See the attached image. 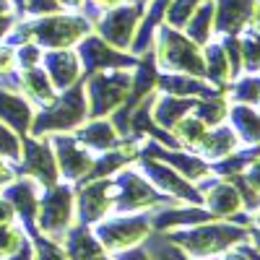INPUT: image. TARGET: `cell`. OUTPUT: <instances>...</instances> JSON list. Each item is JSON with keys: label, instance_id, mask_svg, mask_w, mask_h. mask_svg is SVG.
<instances>
[{"label": "cell", "instance_id": "obj_38", "mask_svg": "<svg viewBox=\"0 0 260 260\" xmlns=\"http://www.w3.org/2000/svg\"><path fill=\"white\" fill-rule=\"evenodd\" d=\"M31 245H34V260H68L62 245L50 240L45 234H31Z\"/></svg>", "mask_w": 260, "mask_h": 260}, {"label": "cell", "instance_id": "obj_47", "mask_svg": "<svg viewBox=\"0 0 260 260\" xmlns=\"http://www.w3.org/2000/svg\"><path fill=\"white\" fill-rule=\"evenodd\" d=\"M3 260H34V245H31V237H26V242L21 245L13 255L3 257Z\"/></svg>", "mask_w": 260, "mask_h": 260}, {"label": "cell", "instance_id": "obj_17", "mask_svg": "<svg viewBox=\"0 0 260 260\" xmlns=\"http://www.w3.org/2000/svg\"><path fill=\"white\" fill-rule=\"evenodd\" d=\"M195 187L201 190V195H203V208L211 211L213 219H232L234 213L245 211L240 192H237L234 182L226 180V177L208 175L206 180L195 182Z\"/></svg>", "mask_w": 260, "mask_h": 260}, {"label": "cell", "instance_id": "obj_19", "mask_svg": "<svg viewBox=\"0 0 260 260\" xmlns=\"http://www.w3.org/2000/svg\"><path fill=\"white\" fill-rule=\"evenodd\" d=\"M213 3H216V16H213L216 37L219 34L240 37L245 29L255 24L257 0H213Z\"/></svg>", "mask_w": 260, "mask_h": 260}, {"label": "cell", "instance_id": "obj_35", "mask_svg": "<svg viewBox=\"0 0 260 260\" xmlns=\"http://www.w3.org/2000/svg\"><path fill=\"white\" fill-rule=\"evenodd\" d=\"M240 52H242V73H260V31L255 26L240 34Z\"/></svg>", "mask_w": 260, "mask_h": 260}, {"label": "cell", "instance_id": "obj_16", "mask_svg": "<svg viewBox=\"0 0 260 260\" xmlns=\"http://www.w3.org/2000/svg\"><path fill=\"white\" fill-rule=\"evenodd\" d=\"M0 195L13 206L16 221L24 226V232L29 237L37 234V208H39L42 187L29 177H13L6 187H0Z\"/></svg>", "mask_w": 260, "mask_h": 260}, {"label": "cell", "instance_id": "obj_13", "mask_svg": "<svg viewBox=\"0 0 260 260\" xmlns=\"http://www.w3.org/2000/svg\"><path fill=\"white\" fill-rule=\"evenodd\" d=\"M143 16V8L141 6H133V3H122L117 8H110L99 16V21L94 24V31L110 42L112 47L117 50H125L130 52V45H133V37H136V29H138V21Z\"/></svg>", "mask_w": 260, "mask_h": 260}, {"label": "cell", "instance_id": "obj_23", "mask_svg": "<svg viewBox=\"0 0 260 260\" xmlns=\"http://www.w3.org/2000/svg\"><path fill=\"white\" fill-rule=\"evenodd\" d=\"M73 138L86 146L91 154H104L110 148H117L122 143V138L117 136L115 125L110 122V117H89L81 127L73 130Z\"/></svg>", "mask_w": 260, "mask_h": 260}, {"label": "cell", "instance_id": "obj_59", "mask_svg": "<svg viewBox=\"0 0 260 260\" xmlns=\"http://www.w3.org/2000/svg\"><path fill=\"white\" fill-rule=\"evenodd\" d=\"M257 110H260V107H257Z\"/></svg>", "mask_w": 260, "mask_h": 260}, {"label": "cell", "instance_id": "obj_21", "mask_svg": "<svg viewBox=\"0 0 260 260\" xmlns=\"http://www.w3.org/2000/svg\"><path fill=\"white\" fill-rule=\"evenodd\" d=\"M34 112H37V107L24 94L0 83V122H6L8 127H13L24 138V136H29Z\"/></svg>", "mask_w": 260, "mask_h": 260}, {"label": "cell", "instance_id": "obj_15", "mask_svg": "<svg viewBox=\"0 0 260 260\" xmlns=\"http://www.w3.org/2000/svg\"><path fill=\"white\" fill-rule=\"evenodd\" d=\"M138 156H151V159H159L164 161L167 167H172L175 172L190 182H201L211 175V164L198 156L195 151H187V148H169L159 141H143L138 146Z\"/></svg>", "mask_w": 260, "mask_h": 260}, {"label": "cell", "instance_id": "obj_8", "mask_svg": "<svg viewBox=\"0 0 260 260\" xmlns=\"http://www.w3.org/2000/svg\"><path fill=\"white\" fill-rule=\"evenodd\" d=\"M89 117H110L130 94V71H96L83 76Z\"/></svg>", "mask_w": 260, "mask_h": 260}, {"label": "cell", "instance_id": "obj_10", "mask_svg": "<svg viewBox=\"0 0 260 260\" xmlns=\"http://www.w3.org/2000/svg\"><path fill=\"white\" fill-rule=\"evenodd\" d=\"M78 60H81V68L83 76L96 73V71H133L138 57L133 52H125L112 47L110 42H104L96 31H89L78 45H76Z\"/></svg>", "mask_w": 260, "mask_h": 260}, {"label": "cell", "instance_id": "obj_30", "mask_svg": "<svg viewBox=\"0 0 260 260\" xmlns=\"http://www.w3.org/2000/svg\"><path fill=\"white\" fill-rule=\"evenodd\" d=\"M213 16H216V3L213 0H203V3L195 8V13L190 16V21L185 24V37L192 39L195 45H208L216 37V26H213Z\"/></svg>", "mask_w": 260, "mask_h": 260}, {"label": "cell", "instance_id": "obj_1", "mask_svg": "<svg viewBox=\"0 0 260 260\" xmlns=\"http://www.w3.org/2000/svg\"><path fill=\"white\" fill-rule=\"evenodd\" d=\"M89 31H94L89 18H83L76 11H60L50 16L18 18L11 26V31L3 37V42L11 47L21 45V42H37L42 50H62V47H76Z\"/></svg>", "mask_w": 260, "mask_h": 260}, {"label": "cell", "instance_id": "obj_32", "mask_svg": "<svg viewBox=\"0 0 260 260\" xmlns=\"http://www.w3.org/2000/svg\"><path fill=\"white\" fill-rule=\"evenodd\" d=\"M229 99L226 94H216V96H203V99H195L192 107V115L198 117L206 127H216V125H224L226 115H229Z\"/></svg>", "mask_w": 260, "mask_h": 260}, {"label": "cell", "instance_id": "obj_31", "mask_svg": "<svg viewBox=\"0 0 260 260\" xmlns=\"http://www.w3.org/2000/svg\"><path fill=\"white\" fill-rule=\"evenodd\" d=\"M203 62H206V81H211L213 86L226 91V86L232 81V73H229V62H226V55L221 50V42L219 39H211L208 45H203Z\"/></svg>", "mask_w": 260, "mask_h": 260}, {"label": "cell", "instance_id": "obj_4", "mask_svg": "<svg viewBox=\"0 0 260 260\" xmlns=\"http://www.w3.org/2000/svg\"><path fill=\"white\" fill-rule=\"evenodd\" d=\"M151 52H154L159 73H187L206 78L203 47L187 39L180 29L161 24L154 34V42H151Z\"/></svg>", "mask_w": 260, "mask_h": 260}, {"label": "cell", "instance_id": "obj_37", "mask_svg": "<svg viewBox=\"0 0 260 260\" xmlns=\"http://www.w3.org/2000/svg\"><path fill=\"white\" fill-rule=\"evenodd\" d=\"M26 232H24V226H21L18 221H13V224H0V260L3 257H8V255H13L21 245L26 242Z\"/></svg>", "mask_w": 260, "mask_h": 260}, {"label": "cell", "instance_id": "obj_14", "mask_svg": "<svg viewBox=\"0 0 260 260\" xmlns=\"http://www.w3.org/2000/svg\"><path fill=\"white\" fill-rule=\"evenodd\" d=\"M76 190V221L83 226H94L107 213H112V180H83L73 185Z\"/></svg>", "mask_w": 260, "mask_h": 260}, {"label": "cell", "instance_id": "obj_7", "mask_svg": "<svg viewBox=\"0 0 260 260\" xmlns=\"http://www.w3.org/2000/svg\"><path fill=\"white\" fill-rule=\"evenodd\" d=\"M99 245L115 255L127 247L143 245V240L154 232L151 229V216L148 211H136V213H107L102 221L91 226Z\"/></svg>", "mask_w": 260, "mask_h": 260}, {"label": "cell", "instance_id": "obj_44", "mask_svg": "<svg viewBox=\"0 0 260 260\" xmlns=\"http://www.w3.org/2000/svg\"><path fill=\"white\" fill-rule=\"evenodd\" d=\"M16 71V50L6 42H0V76Z\"/></svg>", "mask_w": 260, "mask_h": 260}, {"label": "cell", "instance_id": "obj_28", "mask_svg": "<svg viewBox=\"0 0 260 260\" xmlns=\"http://www.w3.org/2000/svg\"><path fill=\"white\" fill-rule=\"evenodd\" d=\"M195 107V99L190 96H172V94H161L156 91V99H154V107H151V115H154V122L161 127V130H169L175 127L185 115L192 112Z\"/></svg>", "mask_w": 260, "mask_h": 260}, {"label": "cell", "instance_id": "obj_29", "mask_svg": "<svg viewBox=\"0 0 260 260\" xmlns=\"http://www.w3.org/2000/svg\"><path fill=\"white\" fill-rule=\"evenodd\" d=\"M18 81H21V94H24L34 107H42L55 99L57 89L52 86L50 76L45 73V68L42 65H37V68H26V71H18Z\"/></svg>", "mask_w": 260, "mask_h": 260}, {"label": "cell", "instance_id": "obj_48", "mask_svg": "<svg viewBox=\"0 0 260 260\" xmlns=\"http://www.w3.org/2000/svg\"><path fill=\"white\" fill-rule=\"evenodd\" d=\"M16 221V211H13V206L0 195V224H13Z\"/></svg>", "mask_w": 260, "mask_h": 260}, {"label": "cell", "instance_id": "obj_6", "mask_svg": "<svg viewBox=\"0 0 260 260\" xmlns=\"http://www.w3.org/2000/svg\"><path fill=\"white\" fill-rule=\"evenodd\" d=\"M76 224V190L71 182H55L42 187L39 208H37V232L62 242L65 232Z\"/></svg>", "mask_w": 260, "mask_h": 260}, {"label": "cell", "instance_id": "obj_43", "mask_svg": "<svg viewBox=\"0 0 260 260\" xmlns=\"http://www.w3.org/2000/svg\"><path fill=\"white\" fill-rule=\"evenodd\" d=\"M255 257H257V252H255L247 242L237 245V247H229L226 252L219 255V260H255Z\"/></svg>", "mask_w": 260, "mask_h": 260}, {"label": "cell", "instance_id": "obj_50", "mask_svg": "<svg viewBox=\"0 0 260 260\" xmlns=\"http://www.w3.org/2000/svg\"><path fill=\"white\" fill-rule=\"evenodd\" d=\"M247 245L260 255V226H252V224H250V232H247Z\"/></svg>", "mask_w": 260, "mask_h": 260}, {"label": "cell", "instance_id": "obj_45", "mask_svg": "<svg viewBox=\"0 0 260 260\" xmlns=\"http://www.w3.org/2000/svg\"><path fill=\"white\" fill-rule=\"evenodd\" d=\"M112 260H151V255L143 245H136V247H127L122 252H115Z\"/></svg>", "mask_w": 260, "mask_h": 260}, {"label": "cell", "instance_id": "obj_33", "mask_svg": "<svg viewBox=\"0 0 260 260\" xmlns=\"http://www.w3.org/2000/svg\"><path fill=\"white\" fill-rule=\"evenodd\" d=\"M226 99L234 104L260 107V73H242L226 86Z\"/></svg>", "mask_w": 260, "mask_h": 260}, {"label": "cell", "instance_id": "obj_3", "mask_svg": "<svg viewBox=\"0 0 260 260\" xmlns=\"http://www.w3.org/2000/svg\"><path fill=\"white\" fill-rule=\"evenodd\" d=\"M86 120H89V104H86L83 81H81V83L71 86V89L57 91L52 102L37 107L29 136L45 138V136H55V133H73Z\"/></svg>", "mask_w": 260, "mask_h": 260}, {"label": "cell", "instance_id": "obj_18", "mask_svg": "<svg viewBox=\"0 0 260 260\" xmlns=\"http://www.w3.org/2000/svg\"><path fill=\"white\" fill-rule=\"evenodd\" d=\"M42 68L50 76L52 86L57 91H65L71 86L83 81V68L76 47H62V50H45L42 55Z\"/></svg>", "mask_w": 260, "mask_h": 260}, {"label": "cell", "instance_id": "obj_58", "mask_svg": "<svg viewBox=\"0 0 260 260\" xmlns=\"http://www.w3.org/2000/svg\"><path fill=\"white\" fill-rule=\"evenodd\" d=\"M127 3H133V6H141V8H146V3H148V0H127Z\"/></svg>", "mask_w": 260, "mask_h": 260}, {"label": "cell", "instance_id": "obj_34", "mask_svg": "<svg viewBox=\"0 0 260 260\" xmlns=\"http://www.w3.org/2000/svg\"><path fill=\"white\" fill-rule=\"evenodd\" d=\"M206 130H208V127H206L198 117H195V115L190 112V115H185L175 127H172L169 133H172V138L177 141V146H180V148L195 151V146H198V143H201V138L206 136Z\"/></svg>", "mask_w": 260, "mask_h": 260}, {"label": "cell", "instance_id": "obj_56", "mask_svg": "<svg viewBox=\"0 0 260 260\" xmlns=\"http://www.w3.org/2000/svg\"><path fill=\"white\" fill-rule=\"evenodd\" d=\"M252 226H260V206L252 211Z\"/></svg>", "mask_w": 260, "mask_h": 260}, {"label": "cell", "instance_id": "obj_2", "mask_svg": "<svg viewBox=\"0 0 260 260\" xmlns=\"http://www.w3.org/2000/svg\"><path fill=\"white\" fill-rule=\"evenodd\" d=\"M250 226H240L226 219H211L203 224H192L182 229H169L164 232L169 242H175L190 260H213L229 247H237L247 242Z\"/></svg>", "mask_w": 260, "mask_h": 260}, {"label": "cell", "instance_id": "obj_52", "mask_svg": "<svg viewBox=\"0 0 260 260\" xmlns=\"http://www.w3.org/2000/svg\"><path fill=\"white\" fill-rule=\"evenodd\" d=\"M89 3H94L99 11H110V8H117V6L127 3V0H89Z\"/></svg>", "mask_w": 260, "mask_h": 260}, {"label": "cell", "instance_id": "obj_26", "mask_svg": "<svg viewBox=\"0 0 260 260\" xmlns=\"http://www.w3.org/2000/svg\"><path fill=\"white\" fill-rule=\"evenodd\" d=\"M226 125L234 130L240 146H257L260 143V110L250 104H229Z\"/></svg>", "mask_w": 260, "mask_h": 260}, {"label": "cell", "instance_id": "obj_12", "mask_svg": "<svg viewBox=\"0 0 260 260\" xmlns=\"http://www.w3.org/2000/svg\"><path fill=\"white\" fill-rule=\"evenodd\" d=\"M55 151V161H57V172L62 182L78 185L81 180L89 177L91 164H94V154L86 146H81L73 133H55L47 136Z\"/></svg>", "mask_w": 260, "mask_h": 260}, {"label": "cell", "instance_id": "obj_42", "mask_svg": "<svg viewBox=\"0 0 260 260\" xmlns=\"http://www.w3.org/2000/svg\"><path fill=\"white\" fill-rule=\"evenodd\" d=\"M60 11H65L60 0H26L24 3V16H50V13H60Z\"/></svg>", "mask_w": 260, "mask_h": 260}, {"label": "cell", "instance_id": "obj_57", "mask_svg": "<svg viewBox=\"0 0 260 260\" xmlns=\"http://www.w3.org/2000/svg\"><path fill=\"white\" fill-rule=\"evenodd\" d=\"M257 31H260V0H257V11H255V24H252Z\"/></svg>", "mask_w": 260, "mask_h": 260}, {"label": "cell", "instance_id": "obj_51", "mask_svg": "<svg viewBox=\"0 0 260 260\" xmlns=\"http://www.w3.org/2000/svg\"><path fill=\"white\" fill-rule=\"evenodd\" d=\"M16 21H18L16 16H0V42H3V37L11 31V26L16 24Z\"/></svg>", "mask_w": 260, "mask_h": 260}, {"label": "cell", "instance_id": "obj_53", "mask_svg": "<svg viewBox=\"0 0 260 260\" xmlns=\"http://www.w3.org/2000/svg\"><path fill=\"white\" fill-rule=\"evenodd\" d=\"M0 16H16L11 0H0ZM16 18H18V16H16Z\"/></svg>", "mask_w": 260, "mask_h": 260}, {"label": "cell", "instance_id": "obj_5", "mask_svg": "<svg viewBox=\"0 0 260 260\" xmlns=\"http://www.w3.org/2000/svg\"><path fill=\"white\" fill-rule=\"evenodd\" d=\"M110 180H112V213H136V211H151L159 206L180 203L151 185L143 177V172L136 167V161L115 172Z\"/></svg>", "mask_w": 260, "mask_h": 260}, {"label": "cell", "instance_id": "obj_46", "mask_svg": "<svg viewBox=\"0 0 260 260\" xmlns=\"http://www.w3.org/2000/svg\"><path fill=\"white\" fill-rule=\"evenodd\" d=\"M242 177L260 192V156H255L247 167H245V172H242Z\"/></svg>", "mask_w": 260, "mask_h": 260}, {"label": "cell", "instance_id": "obj_54", "mask_svg": "<svg viewBox=\"0 0 260 260\" xmlns=\"http://www.w3.org/2000/svg\"><path fill=\"white\" fill-rule=\"evenodd\" d=\"M60 3L65 6V11H76L78 13V8L83 6V0H60Z\"/></svg>", "mask_w": 260, "mask_h": 260}, {"label": "cell", "instance_id": "obj_22", "mask_svg": "<svg viewBox=\"0 0 260 260\" xmlns=\"http://www.w3.org/2000/svg\"><path fill=\"white\" fill-rule=\"evenodd\" d=\"M156 91L172 94V96H190V99H203V96H216L226 94L224 89L213 86L206 78L187 76V73H159L156 78Z\"/></svg>", "mask_w": 260, "mask_h": 260}, {"label": "cell", "instance_id": "obj_55", "mask_svg": "<svg viewBox=\"0 0 260 260\" xmlns=\"http://www.w3.org/2000/svg\"><path fill=\"white\" fill-rule=\"evenodd\" d=\"M24 3H26V0H11V6H13V11H16L18 18L24 16Z\"/></svg>", "mask_w": 260, "mask_h": 260}, {"label": "cell", "instance_id": "obj_36", "mask_svg": "<svg viewBox=\"0 0 260 260\" xmlns=\"http://www.w3.org/2000/svg\"><path fill=\"white\" fill-rule=\"evenodd\" d=\"M203 0H172L169 8H167V16H164V24L172 26V29H185V24L190 21V16L195 13Z\"/></svg>", "mask_w": 260, "mask_h": 260}, {"label": "cell", "instance_id": "obj_25", "mask_svg": "<svg viewBox=\"0 0 260 260\" xmlns=\"http://www.w3.org/2000/svg\"><path fill=\"white\" fill-rule=\"evenodd\" d=\"M169 3H172V0H148V3H146L143 16L138 21V29H136V37H133V45H130V52H133L136 57L151 50V42H154L156 29L164 24V16H167Z\"/></svg>", "mask_w": 260, "mask_h": 260}, {"label": "cell", "instance_id": "obj_27", "mask_svg": "<svg viewBox=\"0 0 260 260\" xmlns=\"http://www.w3.org/2000/svg\"><path fill=\"white\" fill-rule=\"evenodd\" d=\"M240 148V141H237L234 130L224 122V125H216V127H208L206 136L201 138V143L195 146V154L203 156L208 164L216 161V159H224L229 156L232 151Z\"/></svg>", "mask_w": 260, "mask_h": 260}, {"label": "cell", "instance_id": "obj_39", "mask_svg": "<svg viewBox=\"0 0 260 260\" xmlns=\"http://www.w3.org/2000/svg\"><path fill=\"white\" fill-rule=\"evenodd\" d=\"M221 42V50L226 55V62H229V73H232V81L237 76H242V52H240V37L234 34H219L216 37Z\"/></svg>", "mask_w": 260, "mask_h": 260}, {"label": "cell", "instance_id": "obj_9", "mask_svg": "<svg viewBox=\"0 0 260 260\" xmlns=\"http://www.w3.org/2000/svg\"><path fill=\"white\" fill-rule=\"evenodd\" d=\"M13 169H16V177H29L39 187H50V185L60 182L55 151H52V143L47 136L45 138H34V136L21 138V159L13 164Z\"/></svg>", "mask_w": 260, "mask_h": 260}, {"label": "cell", "instance_id": "obj_41", "mask_svg": "<svg viewBox=\"0 0 260 260\" xmlns=\"http://www.w3.org/2000/svg\"><path fill=\"white\" fill-rule=\"evenodd\" d=\"M13 50H16V68L18 71L42 65V55H45V50H42L37 42H21V45H16Z\"/></svg>", "mask_w": 260, "mask_h": 260}, {"label": "cell", "instance_id": "obj_24", "mask_svg": "<svg viewBox=\"0 0 260 260\" xmlns=\"http://www.w3.org/2000/svg\"><path fill=\"white\" fill-rule=\"evenodd\" d=\"M60 245H62L65 255H68V260H112V255L107 252L94 237L91 226H83L78 221L65 232Z\"/></svg>", "mask_w": 260, "mask_h": 260}, {"label": "cell", "instance_id": "obj_40", "mask_svg": "<svg viewBox=\"0 0 260 260\" xmlns=\"http://www.w3.org/2000/svg\"><path fill=\"white\" fill-rule=\"evenodd\" d=\"M0 156L11 164H16L21 159V136L6 122H0Z\"/></svg>", "mask_w": 260, "mask_h": 260}, {"label": "cell", "instance_id": "obj_20", "mask_svg": "<svg viewBox=\"0 0 260 260\" xmlns=\"http://www.w3.org/2000/svg\"><path fill=\"white\" fill-rule=\"evenodd\" d=\"M148 216H151V229H154V232L182 229V226L203 224V221H211V219H213L211 211H206L203 206H192V203L159 206V208H151Z\"/></svg>", "mask_w": 260, "mask_h": 260}, {"label": "cell", "instance_id": "obj_11", "mask_svg": "<svg viewBox=\"0 0 260 260\" xmlns=\"http://www.w3.org/2000/svg\"><path fill=\"white\" fill-rule=\"evenodd\" d=\"M136 167L143 172V177L154 185L159 192L169 195L180 203H192V206H203V195L201 190L195 187V182L185 180L180 172H175L172 167H167L159 159H151V156H138Z\"/></svg>", "mask_w": 260, "mask_h": 260}, {"label": "cell", "instance_id": "obj_49", "mask_svg": "<svg viewBox=\"0 0 260 260\" xmlns=\"http://www.w3.org/2000/svg\"><path fill=\"white\" fill-rule=\"evenodd\" d=\"M16 177V169H13V164L11 161H6L3 156H0V187H6L11 180Z\"/></svg>", "mask_w": 260, "mask_h": 260}]
</instances>
